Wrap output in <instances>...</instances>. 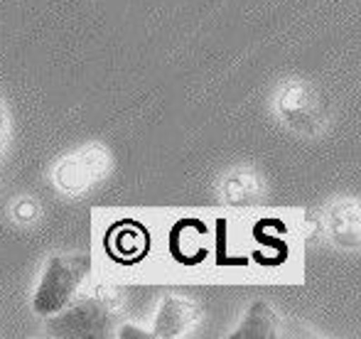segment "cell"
Masks as SVG:
<instances>
[{
    "instance_id": "obj_5",
    "label": "cell",
    "mask_w": 361,
    "mask_h": 339,
    "mask_svg": "<svg viewBox=\"0 0 361 339\" xmlns=\"http://www.w3.org/2000/svg\"><path fill=\"white\" fill-rule=\"evenodd\" d=\"M281 113L298 130L317 128V101L302 84H290L281 94Z\"/></svg>"
},
{
    "instance_id": "obj_2",
    "label": "cell",
    "mask_w": 361,
    "mask_h": 339,
    "mask_svg": "<svg viewBox=\"0 0 361 339\" xmlns=\"http://www.w3.org/2000/svg\"><path fill=\"white\" fill-rule=\"evenodd\" d=\"M118 327V307L111 295L81 297L47 317V332L62 339H104Z\"/></svg>"
},
{
    "instance_id": "obj_3",
    "label": "cell",
    "mask_w": 361,
    "mask_h": 339,
    "mask_svg": "<svg viewBox=\"0 0 361 339\" xmlns=\"http://www.w3.org/2000/svg\"><path fill=\"white\" fill-rule=\"evenodd\" d=\"M109 163V150L101 148V145H89V148L76 150L59 163L57 172H54V182L62 192L79 195L106 175Z\"/></svg>"
},
{
    "instance_id": "obj_6",
    "label": "cell",
    "mask_w": 361,
    "mask_h": 339,
    "mask_svg": "<svg viewBox=\"0 0 361 339\" xmlns=\"http://www.w3.org/2000/svg\"><path fill=\"white\" fill-rule=\"evenodd\" d=\"M281 335V317L266 300L251 302L243 322L231 332L228 339H276Z\"/></svg>"
},
{
    "instance_id": "obj_9",
    "label": "cell",
    "mask_w": 361,
    "mask_h": 339,
    "mask_svg": "<svg viewBox=\"0 0 361 339\" xmlns=\"http://www.w3.org/2000/svg\"><path fill=\"white\" fill-rule=\"evenodd\" d=\"M32 214H35L32 202H20V204H18V216H20V219H32Z\"/></svg>"
},
{
    "instance_id": "obj_7",
    "label": "cell",
    "mask_w": 361,
    "mask_h": 339,
    "mask_svg": "<svg viewBox=\"0 0 361 339\" xmlns=\"http://www.w3.org/2000/svg\"><path fill=\"white\" fill-rule=\"evenodd\" d=\"M357 214L354 211H344L342 209V216L339 214H334L332 216V231H334V236H339L342 234V239H344V234H349L352 236V244L357 241Z\"/></svg>"
},
{
    "instance_id": "obj_10",
    "label": "cell",
    "mask_w": 361,
    "mask_h": 339,
    "mask_svg": "<svg viewBox=\"0 0 361 339\" xmlns=\"http://www.w3.org/2000/svg\"><path fill=\"white\" fill-rule=\"evenodd\" d=\"M3 138H5V111L0 106V145H3Z\"/></svg>"
},
{
    "instance_id": "obj_4",
    "label": "cell",
    "mask_w": 361,
    "mask_h": 339,
    "mask_svg": "<svg viewBox=\"0 0 361 339\" xmlns=\"http://www.w3.org/2000/svg\"><path fill=\"white\" fill-rule=\"evenodd\" d=\"M197 320V305L187 297L167 295L160 302V310L155 315V325H152V337L157 339H172L180 337L195 325Z\"/></svg>"
},
{
    "instance_id": "obj_1",
    "label": "cell",
    "mask_w": 361,
    "mask_h": 339,
    "mask_svg": "<svg viewBox=\"0 0 361 339\" xmlns=\"http://www.w3.org/2000/svg\"><path fill=\"white\" fill-rule=\"evenodd\" d=\"M91 273L89 251L57 254L44 263L42 278L32 295V312L39 317H49L74 300L76 290L84 285Z\"/></svg>"
},
{
    "instance_id": "obj_8",
    "label": "cell",
    "mask_w": 361,
    "mask_h": 339,
    "mask_svg": "<svg viewBox=\"0 0 361 339\" xmlns=\"http://www.w3.org/2000/svg\"><path fill=\"white\" fill-rule=\"evenodd\" d=\"M116 330H118L121 339H150L152 337V332H145L143 327H138V325H121V327H116Z\"/></svg>"
}]
</instances>
